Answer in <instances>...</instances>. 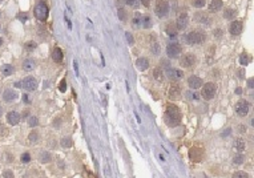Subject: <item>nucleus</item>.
<instances>
[{"label": "nucleus", "instance_id": "15", "mask_svg": "<svg viewBox=\"0 0 254 178\" xmlns=\"http://www.w3.org/2000/svg\"><path fill=\"white\" fill-rule=\"evenodd\" d=\"M7 121H8V124L10 125H17L19 124V121H20V114L17 112H10L8 114H7Z\"/></svg>", "mask_w": 254, "mask_h": 178}, {"label": "nucleus", "instance_id": "9", "mask_svg": "<svg viewBox=\"0 0 254 178\" xmlns=\"http://www.w3.org/2000/svg\"><path fill=\"white\" fill-rule=\"evenodd\" d=\"M196 61H197V59L193 53H186L184 57H181V65L185 68H192L196 64Z\"/></svg>", "mask_w": 254, "mask_h": 178}, {"label": "nucleus", "instance_id": "20", "mask_svg": "<svg viewBox=\"0 0 254 178\" xmlns=\"http://www.w3.org/2000/svg\"><path fill=\"white\" fill-rule=\"evenodd\" d=\"M142 16L140 12H136L135 15H133V19H132V25L135 27V28H138V27H141L142 25Z\"/></svg>", "mask_w": 254, "mask_h": 178}, {"label": "nucleus", "instance_id": "31", "mask_svg": "<svg viewBox=\"0 0 254 178\" xmlns=\"http://www.w3.org/2000/svg\"><path fill=\"white\" fill-rule=\"evenodd\" d=\"M141 27H144V28H151L152 27V20L149 16H142V25Z\"/></svg>", "mask_w": 254, "mask_h": 178}, {"label": "nucleus", "instance_id": "33", "mask_svg": "<svg viewBox=\"0 0 254 178\" xmlns=\"http://www.w3.org/2000/svg\"><path fill=\"white\" fill-rule=\"evenodd\" d=\"M36 47H37V44L35 43V41H28V43L25 44V49L28 51V52L35 51V49H36Z\"/></svg>", "mask_w": 254, "mask_h": 178}, {"label": "nucleus", "instance_id": "51", "mask_svg": "<svg viewBox=\"0 0 254 178\" xmlns=\"http://www.w3.org/2000/svg\"><path fill=\"white\" fill-rule=\"evenodd\" d=\"M23 98H24V103L29 104V98H28V96H27V94H24V96H23Z\"/></svg>", "mask_w": 254, "mask_h": 178}, {"label": "nucleus", "instance_id": "39", "mask_svg": "<svg viewBox=\"0 0 254 178\" xmlns=\"http://www.w3.org/2000/svg\"><path fill=\"white\" fill-rule=\"evenodd\" d=\"M28 138H29V141H31V142H36V141H37V138H39V136H37V133H36V132H32L31 134L28 136Z\"/></svg>", "mask_w": 254, "mask_h": 178}, {"label": "nucleus", "instance_id": "22", "mask_svg": "<svg viewBox=\"0 0 254 178\" xmlns=\"http://www.w3.org/2000/svg\"><path fill=\"white\" fill-rule=\"evenodd\" d=\"M35 66H36V63H35L33 59H25L24 61H23V68H24V71H27V72L35 69Z\"/></svg>", "mask_w": 254, "mask_h": 178}, {"label": "nucleus", "instance_id": "35", "mask_svg": "<svg viewBox=\"0 0 254 178\" xmlns=\"http://www.w3.org/2000/svg\"><path fill=\"white\" fill-rule=\"evenodd\" d=\"M233 178H249V174L246 172H234Z\"/></svg>", "mask_w": 254, "mask_h": 178}, {"label": "nucleus", "instance_id": "19", "mask_svg": "<svg viewBox=\"0 0 254 178\" xmlns=\"http://www.w3.org/2000/svg\"><path fill=\"white\" fill-rule=\"evenodd\" d=\"M222 0H212L209 3V10L212 11V12H217V11H220L221 8H222Z\"/></svg>", "mask_w": 254, "mask_h": 178}, {"label": "nucleus", "instance_id": "3", "mask_svg": "<svg viewBox=\"0 0 254 178\" xmlns=\"http://www.w3.org/2000/svg\"><path fill=\"white\" fill-rule=\"evenodd\" d=\"M48 15H49V10L44 3H37L35 7V16L36 19L40 20V21H45L48 19Z\"/></svg>", "mask_w": 254, "mask_h": 178}, {"label": "nucleus", "instance_id": "49", "mask_svg": "<svg viewBox=\"0 0 254 178\" xmlns=\"http://www.w3.org/2000/svg\"><path fill=\"white\" fill-rule=\"evenodd\" d=\"M221 33H222V32H221L220 29H217V31H214V35H216V37H221Z\"/></svg>", "mask_w": 254, "mask_h": 178}, {"label": "nucleus", "instance_id": "2", "mask_svg": "<svg viewBox=\"0 0 254 178\" xmlns=\"http://www.w3.org/2000/svg\"><path fill=\"white\" fill-rule=\"evenodd\" d=\"M185 40L188 44L190 45H197V44H202L206 40V33L204 31H200V29H196V31L189 32L185 36Z\"/></svg>", "mask_w": 254, "mask_h": 178}, {"label": "nucleus", "instance_id": "14", "mask_svg": "<svg viewBox=\"0 0 254 178\" xmlns=\"http://www.w3.org/2000/svg\"><path fill=\"white\" fill-rule=\"evenodd\" d=\"M189 156L193 161H200L204 156V150L200 149V148H192L190 152H189Z\"/></svg>", "mask_w": 254, "mask_h": 178}, {"label": "nucleus", "instance_id": "42", "mask_svg": "<svg viewBox=\"0 0 254 178\" xmlns=\"http://www.w3.org/2000/svg\"><path fill=\"white\" fill-rule=\"evenodd\" d=\"M152 52H153L154 55H160L161 49H160V47H158V44H153V47H152Z\"/></svg>", "mask_w": 254, "mask_h": 178}, {"label": "nucleus", "instance_id": "24", "mask_svg": "<svg viewBox=\"0 0 254 178\" xmlns=\"http://www.w3.org/2000/svg\"><path fill=\"white\" fill-rule=\"evenodd\" d=\"M194 19L197 20L198 23H202V24H208L209 23V19H208V16L205 15V13H201V12H197L194 15Z\"/></svg>", "mask_w": 254, "mask_h": 178}, {"label": "nucleus", "instance_id": "18", "mask_svg": "<svg viewBox=\"0 0 254 178\" xmlns=\"http://www.w3.org/2000/svg\"><path fill=\"white\" fill-rule=\"evenodd\" d=\"M180 87L178 85H170L169 87V91H168V97L169 98H177V97L180 96Z\"/></svg>", "mask_w": 254, "mask_h": 178}, {"label": "nucleus", "instance_id": "12", "mask_svg": "<svg viewBox=\"0 0 254 178\" xmlns=\"http://www.w3.org/2000/svg\"><path fill=\"white\" fill-rule=\"evenodd\" d=\"M188 84H189V87H190V89H198V88H201L202 87V80H201L198 76H194V75H192V76H189V78H188Z\"/></svg>", "mask_w": 254, "mask_h": 178}, {"label": "nucleus", "instance_id": "1", "mask_svg": "<svg viewBox=\"0 0 254 178\" xmlns=\"http://www.w3.org/2000/svg\"><path fill=\"white\" fill-rule=\"evenodd\" d=\"M165 122H166V125L170 126V128H174V126H177L181 122V112H180V109L176 105L169 104V105L166 106Z\"/></svg>", "mask_w": 254, "mask_h": 178}, {"label": "nucleus", "instance_id": "43", "mask_svg": "<svg viewBox=\"0 0 254 178\" xmlns=\"http://www.w3.org/2000/svg\"><path fill=\"white\" fill-rule=\"evenodd\" d=\"M29 159H31V157H29V154H28V153H24V154L22 156V161H23L24 163H28V162H29Z\"/></svg>", "mask_w": 254, "mask_h": 178}, {"label": "nucleus", "instance_id": "53", "mask_svg": "<svg viewBox=\"0 0 254 178\" xmlns=\"http://www.w3.org/2000/svg\"><path fill=\"white\" fill-rule=\"evenodd\" d=\"M73 68H75L76 73H77V75H78V69H77V63H76V61H75V63H73Z\"/></svg>", "mask_w": 254, "mask_h": 178}, {"label": "nucleus", "instance_id": "40", "mask_svg": "<svg viewBox=\"0 0 254 178\" xmlns=\"http://www.w3.org/2000/svg\"><path fill=\"white\" fill-rule=\"evenodd\" d=\"M193 6L197 7V8H201V7L205 6V0H194V1H193Z\"/></svg>", "mask_w": 254, "mask_h": 178}, {"label": "nucleus", "instance_id": "23", "mask_svg": "<svg viewBox=\"0 0 254 178\" xmlns=\"http://www.w3.org/2000/svg\"><path fill=\"white\" fill-rule=\"evenodd\" d=\"M166 33H168V36H170V37H176L177 36V27L176 25H173V24H168L166 25Z\"/></svg>", "mask_w": 254, "mask_h": 178}, {"label": "nucleus", "instance_id": "17", "mask_svg": "<svg viewBox=\"0 0 254 178\" xmlns=\"http://www.w3.org/2000/svg\"><path fill=\"white\" fill-rule=\"evenodd\" d=\"M136 66H137L138 71H145V69L149 68V60L146 57H138L137 61H136Z\"/></svg>", "mask_w": 254, "mask_h": 178}, {"label": "nucleus", "instance_id": "32", "mask_svg": "<svg viewBox=\"0 0 254 178\" xmlns=\"http://www.w3.org/2000/svg\"><path fill=\"white\" fill-rule=\"evenodd\" d=\"M248 63H249V56L246 53H242L239 56V64L241 65H248Z\"/></svg>", "mask_w": 254, "mask_h": 178}, {"label": "nucleus", "instance_id": "26", "mask_svg": "<svg viewBox=\"0 0 254 178\" xmlns=\"http://www.w3.org/2000/svg\"><path fill=\"white\" fill-rule=\"evenodd\" d=\"M13 66L12 65H10V64H6V65H3L1 66V73H3L4 76H11L13 73Z\"/></svg>", "mask_w": 254, "mask_h": 178}, {"label": "nucleus", "instance_id": "13", "mask_svg": "<svg viewBox=\"0 0 254 178\" xmlns=\"http://www.w3.org/2000/svg\"><path fill=\"white\" fill-rule=\"evenodd\" d=\"M17 92L13 91V89H6L3 93V100L7 101V103H12V101L17 100Z\"/></svg>", "mask_w": 254, "mask_h": 178}, {"label": "nucleus", "instance_id": "11", "mask_svg": "<svg viewBox=\"0 0 254 178\" xmlns=\"http://www.w3.org/2000/svg\"><path fill=\"white\" fill-rule=\"evenodd\" d=\"M188 23H189L188 15L186 13H180L178 17H177V21H176L177 29H185L188 27Z\"/></svg>", "mask_w": 254, "mask_h": 178}, {"label": "nucleus", "instance_id": "16", "mask_svg": "<svg viewBox=\"0 0 254 178\" xmlns=\"http://www.w3.org/2000/svg\"><path fill=\"white\" fill-rule=\"evenodd\" d=\"M168 76L172 80H180V78L184 77V72L182 71H178V69H173L172 66L168 68Z\"/></svg>", "mask_w": 254, "mask_h": 178}, {"label": "nucleus", "instance_id": "29", "mask_svg": "<svg viewBox=\"0 0 254 178\" xmlns=\"http://www.w3.org/2000/svg\"><path fill=\"white\" fill-rule=\"evenodd\" d=\"M39 159H40V161H41L43 163L49 162V161H51V156H49V153H47V152H41V154H40V157H39Z\"/></svg>", "mask_w": 254, "mask_h": 178}, {"label": "nucleus", "instance_id": "10", "mask_svg": "<svg viewBox=\"0 0 254 178\" xmlns=\"http://www.w3.org/2000/svg\"><path fill=\"white\" fill-rule=\"evenodd\" d=\"M242 28H244V25H242V21H238V20H235V21H232L229 25V32L232 36H238L239 33L242 32Z\"/></svg>", "mask_w": 254, "mask_h": 178}, {"label": "nucleus", "instance_id": "37", "mask_svg": "<svg viewBox=\"0 0 254 178\" xmlns=\"http://www.w3.org/2000/svg\"><path fill=\"white\" fill-rule=\"evenodd\" d=\"M28 124H29V126H37L39 125V120H37V117H29V120H28Z\"/></svg>", "mask_w": 254, "mask_h": 178}, {"label": "nucleus", "instance_id": "45", "mask_svg": "<svg viewBox=\"0 0 254 178\" xmlns=\"http://www.w3.org/2000/svg\"><path fill=\"white\" fill-rule=\"evenodd\" d=\"M125 3L130 7H136L137 6V0H125Z\"/></svg>", "mask_w": 254, "mask_h": 178}, {"label": "nucleus", "instance_id": "27", "mask_svg": "<svg viewBox=\"0 0 254 178\" xmlns=\"http://www.w3.org/2000/svg\"><path fill=\"white\" fill-rule=\"evenodd\" d=\"M153 76H154V78H156L157 81H162L164 80V71L160 68V66H157V68L154 69Z\"/></svg>", "mask_w": 254, "mask_h": 178}, {"label": "nucleus", "instance_id": "28", "mask_svg": "<svg viewBox=\"0 0 254 178\" xmlns=\"http://www.w3.org/2000/svg\"><path fill=\"white\" fill-rule=\"evenodd\" d=\"M235 13H237V11L235 10H233V8H226L225 11H223V17L225 19H234V16H235Z\"/></svg>", "mask_w": 254, "mask_h": 178}, {"label": "nucleus", "instance_id": "4", "mask_svg": "<svg viewBox=\"0 0 254 178\" xmlns=\"http://www.w3.org/2000/svg\"><path fill=\"white\" fill-rule=\"evenodd\" d=\"M154 12L158 17H165L169 12V3L166 0H157L156 7H154Z\"/></svg>", "mask_w": 254, "mask_h": 178}, {"label": "nucleus", "instance_id": "21", "mask_svg": "<svg viewBox=\"0 0 254 178\" xmlns=\"http://www.w3.org/2000/svg\"><path fill=\"white\" fill-rule=\"evenodd\" d=\"M63 51L60 49V48H55L53 51H52V59H53V61H56V63H61L63 61Z\"/></svg>", "mask_w": 254, "mask_h": 178}, {"label": "nucleus", "instance_id": "48", "mask_svg": "<svg viewBox=\"0 0 254 178\" xmlns=\"http://www.w3.org/2000/svg\"><path fill=\"white\" fill-rule=\"evenodd\" d=\"M238 130H239V133H245V132H246V126H239L238 128Z\"/></svg>", "mask_w": 254, "mask_h": 178}, {"label": "nucleus", "instance_id": "38", "mask_svg": "<svg viewBox=\"0 0 254 178\" xmlns=\"http://www.w3.org/2000/svg\"><path fill=\"white\" fill-rule=\"evenodd\" d=\"M59 89H60V92H65L67 91V81H65V78H63V80L60 81Z\"/></svg>", "mask_w": 254, "mask_h": 178}, {"label": "nucleus", "instance_id": "52", "mask_svg": "<svg viewBox=\"0 0 254 178\" xmlns=\"http://www.w3.org/2000/svg\"><path fill=\"white\" fill-rule=\"evenodd\" d=\"M248 85H249V88H250V89H253V80H251V78L248 81Z\"/></svg>", "mask_w": 254, "mask_h": 178}, {"label": "nucleus", "instance_id": "6", "mask_svg": "<svg viewBox=\"0 0 254 178\" xmlns=\"http://www.w3.org/2000/svg\"><path fill=\"white\" fill-rule=\"evenodd\" d=\"M249 110H250V104L245 100L238 101L237 105H235V112H237L238 116H241V117H245L249 113Z\"/></svg>", "mask_w": 254, "mask_h": 178}, {"label": "nucleus", "instance_id": "34", "mask_svg": "<svg viewBox=\"0 0 254 178\" xmlns=\"http://www.w3.org/2000/svg\"><path fill=\"white\" fill-rule=\"evenodd\" d=\"M186 97H188V100H190V101H192V100H193V101H197V100H198V94L196 93L194 91H193V92L189 91L188 93H186Z\"/></svg>", "mask_w": 254, "mask_h": 178}, {"label": "nucleus", "instance_id": "50", "mask_svg": "<svg viewBox=\"0 0 254 178\" xmlns=\"http://www.w3.org/2000/svg\"><path fill=\"white\" fill-rule=\"evenodd\" d=\"M141 3L144 4L145 7H148V6H149V3H151V0H141Z\"/></svg>", "mask_w": 254, "mask_h": 178}, {"label": "nucleus", "instance_id": "8", "mask_svg": "<svg viewBox=\"0 0 254 178\" xmlns=\"http://www.w3.org/2000/svg\"><path fill=\"white\" fill-rule=\"evenodd\" d=\"M181 51H182V48H181V45L180 44H177V43H172V44H169L168 45V48H166V55L170 57V59H173V57H177L181 53Z\"/></svg>", "mask_w": 254, "mask_h": 178}, {"label": "nucleus", "instance_id": "41", "mask_svg": "<svg viewBox=\"0 0 254 178\" xmlns=\"http://www.w3.org/2000/svg\"><path fill=\"white\" fill-rule=\"evenodd\" d=\"M126 13H125V10H124V8H119V17L121 20H125L126 19Z\"/></svg>", "mask_w": 254, "mask_h": 178}, {"label": "nucleus", "instance_id": "44", "mask_svg": "<svg viewBox=\"0 0 254 178\" xmlns=\"http://www.w3.org/2000/svg\"><path fill=\"white\" fill-rule=\"evenodd\" d=\"M3 178H13V173L11 170H6L3 174Z\"/></svg>", "mask_w": 254, "mask_h": 178}, {"label": "nucleus", "instance_id": "46", "mask_svg": "<svg viewBox=\"0 0 254 178\" xmlns=\"http://www.w3.org/2000/svg\"><path fill=\"white\" fill-rule=\"evenodd\" d=\"M125 36H126V40L129 41V44H133V37H132V35L129 33V32H126Z\"/></svg>", "mask_w": 254, "mask_h": 178}, {"label": "nucleus", "instance_id": "5", "mask_svg": "<svg viewBox=\"0 0 254 178\" xmlns=\"http://www.w3.org/2000/svg\"><path fill=\"white\" fill-rule=\"evenodd\" d=\"M216 92H217V85L214 82H206L202 87V97L205 100H212L216 96Z\"/></svg>", "mask_w": 254, "mask_h": 178}, {"label": "nucleus", "instance_id": "54", "mask_svg": "<svg viewBox=\"0 0 254 178\" xmlns=\"http://www.w3.org/2000/svg\"><path fill=\"white\" fill-rule=\"evenodd\" d=\"M235 93H237V94H241V93H242V89H241V88H237V91H235Z\"/></svg>", "mask_w": 254, "mask_h": 178}, {"label": "nucleus", "instance_id": "30", "mask_svg": "<svg viewBox=\"0 0 254 178\" xmlns=\"http://www.w3.org/2000/svg\"><path fill=\"white\" fill-rule=\"evenodd\" d=\"M244 156H242L241 153H238V154H235L234 156V158H233V163L234 165H242L244 163Z\"/></svg>", "mask_w": 254, "mask_h": 178}, {"label": "nucleus", "instance_id": "25", "mask_svg": "<svg viewBox=\"0 0 254 178\" xmlns=\"http://www.w3.org/2000/svg\"><path fill=\"white\" fill-rule=\"evenodd\" d=\"M234 146L238 152H242V150H245V148H246V142H245V140H242V138H237L234 142Z\"/></svg>", "mask_w": 254, "mask_h": 178}, {"label": "nucleus", "instance_id": "7", "mask_svg": "<svg viewBox=\"0 0 254 178\" xmlns=\"http://www.w3.org/2000/svg\"><path fill=\"white\" fill-rule=\"evenodd\" d=\"M22 85L25 91H28V92L35 91V89L37 88V80L35 77H32V76H28V77H25L24 80H23Z\"/></svg>", "mask_w": 254, "mask_h": 178}, {"label": "nucleus", "instance_id": "36", "mask_svg": "<svg viewBox=\"0 0 254 178\" xmlns=\"http://www.w3.org/2000/svg\"><path fill=\"white\" fill-rule=\"evenodd\" d=\"M61 145H63L64 148H71L72 146V140H71L69 137L63 138V140H61Z\"/></svg>", "mask_w": 254, "mask_h": 178}, {"label": "nucleus", "instance_id": "47", "mask_svg": "<svg viewBox=\"0 0 254 178\" xmlns=\"http://www.w3.org/2000/svg\"><path fill=\"white\" fill-rule=\"evenodd\" d=\"M4 133H6V126H4V125H1V124H0V136H1V134H4Z\"/></svg>", "mask_w": 254, "mask_h": 178}, {"label": "nucleus", "instance_id": "55", "mask_svg": "<svg viewBox=\"0 0 254 178\" xmlns=\"http://www.w3.org/2000/svg\"><path fill=\"white\" fill-rule=\"evenodd\" d=\"M1 116H3V108L0 106V117H1Z\"/></svg>", "mask_w": 254, "mask_h": 178}]
</instances>
